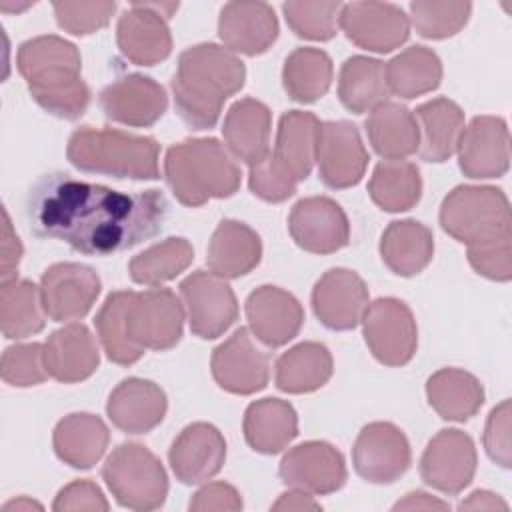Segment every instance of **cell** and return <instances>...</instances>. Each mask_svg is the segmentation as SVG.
<instances>
[{
    "instance_id": "49",
    "label": "cell",
    "mask_w": 512,
    "mask_h": 512,
    "mask_svg": "<svg viewBox=\"0 0 512 512\" xmlns=\"http://www.w3.org/2000/svg\"><path fill=\"white\" fill-rule=\"evenodd\" d=\"M512 236L468 246V262L476 274L494 280L508 282L512 278Z\"/></svg>"
},
{
    "instance_id": "28",
    "label": "cell",
    "mask_w": 512,
    "mask_h": 512,
    "mask_svg": "<svg viewBox=\"0 0 512 512\" xmlns=\"http://www.w3.org/2000/svg\"><path fill=\"white\" fill-rule=\"evenodd\" d=\"M48 376L74 384L90 378L100 364V350L92 332L78 322L54 330L44 342Z\"/></svg>"
},
{
    "instance_id": "55",
    "label": "cell",
    "mask_w": 512,
    "mask_h": 512,
    "mask_svg": "<svg viewBox=\"0 0 512 512\" xmlns=\"http://www.w3.org/2000/svg\"><path fill=\"white\" fill-rule=\"evenodd\" d=\"M448 502H442L426 492H410L404 500L394 504V510H448Z\"/></svg>"
},
{
    "instance_id": "21",
    "label": "cell",
    "mask_w": 512,
    "mask_h": 512,
    "mask_svg": "<svg viewBox=\"0 0 512 512\" xmlns=\"http://www.w3.org/2000/svg\"><path fill=\"white\" fill-rule=\"evenodd\" d=\"M98 104L104 116L112 122L132 128H148L164 116L168 96L164 86L150 76L126 74L100 92Z\"/></svg>"
},
{
    "instance_id": "32",
    "label": "cell",
    "mask_w": 512,
    "mask_h": 512,
    "mask_svg": "<svg viewBox=\"0 0 512 512\" xmlns=\"http://www.w3.org/2000/svg\"><path fill=\"white\" fill-rule=\"evenodd\" d=\"M110 442L108 426L100 416L88 412H74L64 416L52 434L56 456L80 470L92 468L106 452Z\"/></svg>"
},
{
    "instance_id": "8",
    "label": "cell",
    "mask_w": 512,
    "mask_h": 512,
    "mask_svg": "<svg viewBox=\"0 0 512 512\" xmlns=\"http://www.w3.org/2000/svg\"><path fill=\"white\" fill-rule=\"evenodd\" d=\"M102 478L114 500L130 510H156L168 496L162 462L138 442L116 446L102 466Z\"/></svg>"
},
{
    "instance_id": "48",
    "label": "cell",
    "mask_w": 512,
    "mask_h": 512,
    "mask_svg": "<svg viewBox=\"0 0 512 512\" xmlns=\"http://www.w3.org/2000/svg\"><path fill=\"white\" fill-rule=\"evenodd\" d=\"M56 22L74 36H88L108 26L116 12V2H54Z\"/></svg>"
},
{
    "instance_id": "38",
    "label": "cell",
    "mask_w": 512,
    "mask_h": 512,
    "mask_svg": "<svg viewBox=\"0 0 512 512\" xmlns=\"http://www.w3.org/2000/svg\"><path fill=\"white\" fill-rule=\"evenodd\" d=\"M338 98L342 106L354 114L372 112L388 102L386 64L370 56H350L340 68Z\"/></svg>"
},
{
    "instance_id": "12",
    "label": "cell",
    "mask_w": 512,
    "mask_h": 512,
    "mask_svg": "<svg viewBox=\"0 0 512 512\" xmlns=\"http://www.w3.org/2000/svg\"><path fill=\"white\" fill-rule=\"evenodd\" d=\"M180 296L192 334L202 340L222 336L238 318V302L228 282L212 272L196 270L180 282Z\"/></svg>"
},
{
    "instance_id": "35",
    "label": "cell",
    "mask_w": 512,
    "mask_h": 512,
    "mask_svg": "<svg viewBox=\"0 0 512 512\" xmlns=\"http://www.w3.org/2000/svg\"><path fill=\"white\" fill-rule=\"evenodd\" d=\"M426 396L436 414L450 422H466L484 404L480 380L460 368H442L426 382Z\"/></svg>"
},
{
    "instance_id": "41",
    "label": "cell",
    "mask_w": 512,
    "mask_h": 512,
    "mask_svg": "<svg viewBox=\"0 0 512 512\" xmlns=\"http://www.w3.org/2000/svg\"><path fill=\"white\" fill-rule=\"evenodd\" d=\"M368 194L384 212L410 210L422 196L418 166L408 160H382L370 176Z\"/></svg>"
},
{
    "instance_id": "4",
    "label": "cell",
    "mask_w": 512,
    "mask_h": 512,
    "mask_svg": "<svg viewBox=\"0 0 512 512\" xmlns=\"http://www.w3.org/2000/svg\"><path fill=\"white\" fill-rule=\"evenodd\" d=\"M164 178L184 206L198 208L214 198H228L240 188V166L216 138H188L168 148Z\"/></svg>"
},
{
    "instance_id": "9",
    "label": "cell",
    "mask_w": 512,
    "mask_h": 512,
    "mask_svg": "<svg viewBox=\"0 0 512 512\" xmlns=\"http://www.w3.org/2000/svg\"><path fill=\"white\" fill-rule=\"evenodd\" d=\"M184 304L168 288L130 292L126 304V334L138 350H170L184 330Z\"/></svg>"
},
{
    "instance_id": "17",
    "label": "cell",
    "mask_w": 512,
    "mask_h": 512,
    "mask_svg": "<svg viewBox=\"0 0 512 512\" xmlns=\"http://www.w3.org/2000/svg\"><path fill=\"white\" fill-rule=\"evenodd\" d=\"M340 28L352 44L378 54L400 48L410 34L408 16L390 2L342 4Z\"/></svg>"
},
{
    "instance_id": "31",
    "label": "cell",
    "mask_w": 512,
    "mask_h": 512,
    "mask_svg": "<svg viewBox=\"0 0 512 512\" xmlns=\"http://www.w3.org/2000/svg\"><path fill=\"white\" fill-rule=\"evenodd\" d=\"M418 124V156L426 162H446L464 132V112L450 98H434L414 112Z\"/></svg>"
},
{
    "instance_id": "15",
    "label": "cell",
    "mask_w": 512,
    "mask_h": 512,
    "mask_svg": "<svg viewBox=\"0 0 512 512\" xmlns=\"http://www.w3.org/2000/svg\"><path fill=\"white\" fill-rule=\"evenodd\" d=\"M320 180L334 190L356 186L368 166V152L358 128L348 120L322 122L316 144Z\"/></svg>"
},
{
    "instance_id": "2",
    "label": "cell",
    "mask_w": 512,
    "mask_h": 512,
    "mask_svg": "<svg viewBox=\"0 0 512 512\" xmlns=\"http://www.w3.org/2000/svg\"><path fill=\"white\" fill-rule=\"evenodd\" d=\"M246 68L242 60L218 44H196L178 56L170 80L178 116L192 130L212 128L224 102L242 90Z\"/></svg>"
},
{
    "instance_id": "46",
    "label": "cell",
    "mask_w": 512,
    "mask_h": 512,
    "mask_svg": "<svg viewBox=\"0 0 512 512\" xmlns=\"http://www.w3.org/2000/svg\"><path fill=\"white\" fill-rule=\"evenodd\" d=\"M340 2H284L282 12L290 30L306 40H330L340 28Z\"/></svg>"
},
{
    "instance_id": "39",
    "label": "cell",
    "mask_w": 512,
    "mask_h": 512,
    "mask_svg": "<svg viewBox=\"0 0 512 512\" xmlns=\"http://www.w3.org/2000/svg\"><path fill=\"white\" fill-rule=\"evenodd\" d=\"M386 80L390 94L412 100L440 86L442 62L426 46H410L386 62Z\"/></svg>"
},
{
    "instance_id": "22",
    "label": "cell",
    "mask_w": 512,
    "mask_h": 512,
    "mask_svg": "<svg viewBox=\"0 0 512 512\" xmlns=\"http://www.w3.org/2000/svg\"><path fill=\"white\" fill-rule=\"evenodd\" d=\"M458 164L474 180L500 178L510 166V134L500 116H476L458 142Z\"/></svg>"
},
{
    "instance_id": "16",
    "label": "cell",
    "mask_w": 512,
    "mask_h": 512,
    "mask_svg": "<svg viewBox=\"0 0 512 512\" xmlns=\"http://www.w3.org/2000/svg\"><path fill=\"white\" fill-rule=\"evenodd\" d=\"M476 462L474 440L458 428H444L428 442L420 458V476L434 490L454 496L472 482Z\"/></svg>"
},
{
    "instance_id": "58",
    "label": "cell",
    "mask_w": 512,
    "mask_h": 512,
    "mask_svg": "<svg viewBox=\"0 0 512 512\" xmlns=\"http://www.w3.org/2000/svg\"><path fill=\"white\" fill-rule=\"evenodd\" d=\"M30 6H32V2H26V4H10V2H2V4H0V8H2V10H6V12H8V10H16V12H20V10H26V8H30Z\"/></svg>"
},
{
    "instance_id": "52",
    "label": "cell",
    "mask_w": 512,
    "mask_h": 512,
    "mask_svg": "<svg viewBox=\"0 0 512 512\" xmlns=\"http://www.w3.org/2000/svg\"><path fill=\"white\" fill-rule=\"evenodd\" d=\"M240 508H242L240 492L226 482H208L190 500V510L194 512H212V510L236 512Z\"/></svg>"
},
{
    "instance_id": "51",
    "label": "cell",
    "mask_w": 512,
    "mask_h": 512,
    "mask_svg": "<svg viewBox=\"0 0 512 512\" xmlns=\"http://www.w3.org/2000/svg\"><path fill=\"white\" fill-rule=\"evenodd\" d=\"M52 508L56 512H68V510L106 512L110 504L102 494V490L92 480H74L58 492Z\"/></svg>"
},
{
    "instance_id": "18",
    "label": "cell",
    "mask_w": 512,
    "mask_h": 512,
    "mask_svg": "<svg viewBox=\"0 0 512 512\" xmlns=\"http://www.w3.org/2000/svg\"><path fill=\"white\" fill-rule=\"evenodd\" d=\"M210 368L222 390L240 396L260 392L270 378L268 354L256 344L248 328H238L214 348Z\"/></svg>"
},
{
    "instance_id": "33",
    "label": "cell",
    "mask_w": 512,
    "mask_h": 512,
    "mask_svg": "<svg viewBox=\"0 0 512 512\" xmlns=\"http://www.w3.org/2000/svg\"><path fill=\"white\" fill-rule=\"evenodd\" d=\"M242 428L252 450L278 454L298 436V416L286 400L262 398L246 408Z\"/></svg>"
},
{
    "instance_id": "45",
    "label": "cell",
    "mask_w": 512,
    "mask_h": 512,
    "mask_svg": "<svg viewBox=\"0 0 512 512\" xmlns=\"http://www.w3.org/2000/svg\"><path fill=\"white\" fill-rule=\"evenodd\" d=\"M470 12V2H412L408 22L420 36L444 40L466 26Z\"/></svg>"
},
{
    "instance_id": "56",
    "label": "cell",
    "mask_w": 512,
    "mask_h": 512,
    "mask_svg": "<svg viewBox=\"0 0 512 512\" xmlns=\"http://www.w3.org/2000/svg\"><path fill=\"white\" fill-rule=\"evenodd\" d=\"M496 508L506 510L508 504L502 498H498L496 494L486 492V490H476L466 500L460 502V510H496Z\"/></svg>"
},
{
    "instance_id": "19",
    "label": "cell",
    "mask_w": 512,
    "mask_h": 512,
    "mask_svg": "<svg viewBox=\"0 0 512 512\" xmlns=\"http://www.w3.org/2000/svg\"><path fill=\"white\" fill-rule=\"evenodd\" d=\"M288 232L302 250L312 254H332L350 242L348 216L328 196L298 200L288 216Z\"/></svg>"
},
{
    "instance_id": "23",
    "label": "cell",
    "mask_w": 512,
    "mask_h": 512,
    "mask_svg": "<svg viewBox=\"0 0 512 512\" xmlns=\"http://www.w3.org/2000/svg\"><path fill=\"white\" fill-rule=\"evenodd\" d=\"M368 308L366 282L348 268L324 272L312 288V310L330 330H352Z\"/></svg>"
},
{
    "instance_id": "30",
    "label": "cell",
    "mask_w": 512,
    "mask_h": 512,
    "mask_svg": "<svg viewBox=\"0 0 512 512\" xmlns=\"http://www.w3.org/2000/svg\"><path fill=\"white\" fill-rule=\"evenodd\" d=\"M262 258L260 236L240 220H222L208 244L206 262L212 274L230 280L252 272Z\"/></svg>"
},
{
    "instance_id": "5",
    "label": "cell",
    "mask_w": 512,
    "mask_h": 512,
    "mask_svg": "<svg viewBox=\"0 0 512 512\" xmlns=\"http://www.w3.org/2000/svg\"><path fill=\"white\" fill-rule=\"evenodd\" d=\"M320 120L312 112L290 110L282 114L274 150L250 168L248 186L264 202L288 200L306 180L316 162Z\"/></svg>"
},
{
    "instance_id": "11",
    "label": "cell",
    "mask_w": 512,
    "mask_h": 512,
    "mask_svg": "<svg viewBox=\"0 0 512 512\" xmlns=\"http://www.w3.org/2000/svg\"><path fill=\"white\" fill-rule=\"evenodd\" d=\"M364 340L384 366H404L418 348V328L412 310L398 298H378L362 316Z\"/></svg>"
},
{
    "instance_id": "25",
    "label": "cell",
    "mask_w": 512,
    "mask_h": 512,
    "mask_svg": "<svg viewBox=\"0 0 512 512\" xmlns=\"http://www.w3.org/2000/svg\"><path fill=\"white\" fill-rule=\"evenodd\" d=\"M244 310L250 332L268 348L288 344L304 322L302 304L290 292L270 284L250 292Z\"/></svg>"
},
{
    "instance_id": "14",
    "label": "cell",
    "mask_w": 512,
    "mask_h": 512,
    "mask_svg": "<svg viewBox=\"0 0 512 512\" xmlns=\"http://www.w3.org/2000/svg\"><path fill=\"white\" fill-rule=\"evenodd\" d=\"M100 288V278L90 266L78 262L52 264L40 278L42 308L54 322L80 320L92 310Z\"/></svg>"
},
{
    "instance_id": "50",
    "label": "cell",
    "mask_w": 512,
    "mask_h": 512,
    "mask_svg": "<svg viewBox=\"0 0 512 512\" xmlns=\"http://www.w3.org/2000/svg\"><path fill=\"white\" fill-rule=\"evenodd\" d=\"M510 416V400H502L490 412L484 428L486 454L502 468H510Z\"/></svg>"
},
{
    "instance_id": "43",
    "label": "cell",
    "mask_w": 512,
    "mask_h": 512,
    "mask_svg": "<svg viewBox=\"0 0 512 512\" xmlns=\"http://www.w3.org/2000/svg\"><path fill=\"white\" fill-rule=\"evenodd\" d=\"M194 260V248L186 238L170 236L136 254L128 264V274L136 284L160 286L180 276Z\"/></svg>"
},
{
    "instance_id": "40",
    "label": "cell",
    "mask_w": 512,
    "mask_h": 512,
    "mask_svg": "<svg viewBox=\"0 0 512 512\" xmlns=\"http://www.w3.org/2000/svg\"><path fill=\"white\" fill-rule=\"evenodd\" d=\"M334 66L330 56L320 48H296L284 62L282 86L286 94L300 104L320 100L332 84Z\"/></svg>"
},
{
    "instance_id": "47",
    "label": "cell",
    "mask_w": 512,
    "mask_h": 512,
    "mask_svg": "<svg viewBox=\"0 0 512 512\" xmlns=\"http://www.w3.org/2000/svg\"><path fill=\"white\" fill-rule=\"evenodd\" d=\"M2 380L6 384L26 388L42 384L48 378L44 362V344H16L2 354Z\"/></svg>"
},
{
    "instance_id": "6",
    "label": "cell",
    "mask_w": 512,
    "mask_h": 512,
    "mask_svg": "<svg viewBox=\"0 0 512 512\" xmlns=\"http://www.w3.org/2000/svg\"><path fill=\"white\" fill-rule=\"evenodd\" d=\"M160 144L152 136L114 128L80 126L66 146L70 164L88 174L128 180H156Z\"/></svg>"
},
{
    "instance_id": "24",
    "label": "cell",
    "mask_w": 512,
    "mask_h": 512,
    "mask_svg": "<svg viewBox=\"0 0 512 512\" xmlns=\"http://www.w3.org/2000/svg\"><path fill=\"white\" fill-rule=\"evenodd\" d=\"M226 460V440L208 422L188 424L168 450L170 468L182 484H200L216 476Z\"/></svg>"
},
{
    "instance_id": "34",
    "label": "cell",
    "mask_w": 512,
    "mask_h": 512,
    "mask_svg": "<svg viewBox=\"0 0 512 512\" xmlns=\"http://www.w3.org/2000/svg\"><path fill=\"white\" fill-rule=\"evenodd\" d=\"M434 256V236L418 220H394L382 232L380 258L390 272L410 278L420 274Z\"/></svg>"
},
{
    "instance_id": "3",
    "label": "cell",
    "mask_w": 512,
    "mask_h": 512,
    "mask_svg": "<svg viewBox=\"0 0 512 512\" xmlns=\"http://www.w3.org/2000/svg\"><path fill=\"white\" fill-rule=\"evenodd\" d=\"M16 66L34 102L62 120L80 118L90 104V88L82 80L78 48L54 34L20 44Z\"/></svg>"
},
{
    "instance_id": "36",
    "label": "cell",
    "mask_w": 512,
    "mask_h": 512,
    "mask_svg": "<svg viewBox=\"0 0 512 512\" xmlns=\"http://www.w3.org/2000/svg\"><path fill=\"white\" fill-rule=\"evenodd\" d=\"M366 136L384 160H404L418 152V124L414 112L398 102H384L364 122Z\"/></svg>"
},
{
    "instance_id": "7",
    "label": "cell",
    "mask_w": 512,
    "mask_h": 512,
    "mask_svg": "<svg viewBox=\"0 0 512 512\" xmlns=\"http://www.w3.org/2000/svg\"><path fill=\"white\" fill-rule=\"evenodd\" d=\"M510 224L508 198L494 186H456L440 206L442 230L466 246L512 236Z\"/></svg>"
},
{
    "instance_id": "54",
    "label": "cell",
    "mask_w": 512,
    "mask_h": 512,
    "mask_svg": "<svg viewBox=\"0 0 512 512\" xmlns=\"http://www.w3.org/2000/svg\"><path fill=\"white\" fill-rule=\"evenodd\" d=\"M322 506L314 500L312 494L292 488L290 492H284L274 504L272 510H288V512H300V510H320Z\"/></svg>"
},
{
    "instance_id": "20",
    "label": "cell",
    "mask_w": 512,
    "mask_h": 512,
    "mask_svg": "<svg viewBox=\"0 0 512 512\" xmlns=\"http://www.w3.org/2000/svg\"><path fill=\"white\" fill-rule=\"evenodd\" d=\"M278 474L288 488L308 494H332L348 478L344 456L324 440H308L288 450Z\"/></svg>"
},
{
    "instance_id": "44",
    "label": "cell",
    "mask_w": 512,
    "mask_h": 512,
    "mask_svg": "<svg viewBox=\"0 0 512 512\" xmlns=\"http://www.w3.org/2000/svg\"><path fill=\"white\" fill-rule=\"evenodd\" d=\"M132 290L110 292L94 318L96 334L108 360L120 366H130L142 358V350L130 344L126 334V304Z\"/></svg>"
},
{
    "instance_id": "37",
    "label": "cell",
    "mask_w": 512,
    "mask_h": 512,
    "mask_svg": "<svg viewBox=\"0 0 512 512\" xmlns=\"http://www.w3.org/2000/svg\"><path fill=\"white\" fill-rule=\"evenodd\" d=\"M334 370L330 350L320 342H300L276 360L274 380L278 390L308 394L322 388Z\"/></svg>"
},
{
    "instance_id": "13",
    "label": "cell",
    "mask_w": 512,
    "mask_h": 512,
    "mask_svg": "<svg viewBox=\"0 0 512 512\" xmlns=\"http://www.w3.org/2000/svg\"><path fill=\"white\" fill-rule=\"evenodd\" d=\"M412 452L406 434L390 422L366 424L354 446L352 464L360 478L372 484H392L406 474Z\"/></svg>"
},
{
    "instance_id": "53",
    "label": "cell",
    "mask_w": 512,
    "mask_h": 512,
    "mask_svg": "<svg viewBox=\"0 0 512 512\" xmlns=\"http://www.w3.org/2000/svg\"><path fill=\"white\" fill-rule=\"evenodd\" d=\"M4 226H2V282L16 278V268L22 258V244L16 232L12 230V222L8 218V212L2 210Z\"/></svg>"
},
{
    "instance_id": "27",
    "label": "cell",
    "mask_w": 512,
    "mask_h": 512,
    "mask_svg": "<svg viewBox=\"0 0 512 512\" xmlns=\"http://www.w3.org/2000/svg\"><path fill=\"white\" fill-rule=\"evenodd\" d=\"M168 400L164 390L152 380L126 378L108 396L106 414L110 422L126 434H146L166 416Z\"/></svg>"
},
{
    "instance_id": "42",
    "label": "cell",
    "mask_w": 512,
    "mask_h": 512,
    "mask_svg": "<svg viewBox=\"0 0 512 512\" xmlns=\"http://www.w3.org/2000/svg\"><path fill=\"white\" fill-rule=\"evenodd\" d=\"M40 286L30 280H4L0 288V326L10 340H22L44 328Z\"/></svg>"
},
{
    "instance_id": "1",
    "label": "cell",
    "mask_w": 512,
    "mask_h": 512,
    "mask_svg": "<svg viewBox=\"0 0 512 512\" xmlns=\"http://www.w3.org/2000/svg\"><path fill=\"white\" fill-rule=\"evenodd\" d=\"M166 214V196L156 188L128 194L66 172L40 176L26 196L32 234L62 240L86 256H110L150 240Z\"/></svg>"
},
{
    "instance_id": "29",
    "label": "cell",
    "mask_w": 512,
    "mask_h": 512,
    "mask_svg": "<svg viewBox=\"0 0 512 512\" xmlns=\"http://www.w3.org/2000/svg\"><path fill=\"white\" fill-rule=\"evenodd\" d=\"M270 130L272 112L264 102L254 98L234 102L228 108L222 124V136L228 152L250 168L268 156Z\"/></svg>"
},
{
    "instance_id": "57",
    "label": "cell",
    "mask_w": 512,
    "mask_h": 512,
    "mask_svg": "<svg viewBox=\"0 0 512 512\" xmlns=\"http://www.w3.org/2000/svg\"><path fill=\"white\" fill-rule=\"evenodd\" d=\"M30 508H42V506L36 504V502H32V500H28V498H18V500H12V502H8V504L4 506L6 512H8V510H30Z\"/></svg>"
},
{
    "instance_id": "26",
    "label": "cell",
    "mask_w": 512,
    "mask_h": 512,
    "mask_svg": "<svg viewBox=\"0 0 512 512\" xmlns=\"http://www.w3.org/2000/svg\"><path fill=\"white\" fill-rule=\"evenodd\" d=\"M218 36L232 54L260 56L278 38V18L266 2H228L220 10Z\"/></svg>"
},
{
    "instance_id": "10",
    "label": "cell",
    "mask_w": 512,
    "mask_h": 512,
    "mask_svg": "<svg viewBox=\"0 0 512 512\" xmlns=\"http://www.w3.org/2000/svg\"><path fill=\"white\" fill-rule=\"evenodd\" d=\"M178 2H136L118 20L116 42L126 60L138 66H154L172 52L168 18Z\"/></svg>"
}]
</instances>
